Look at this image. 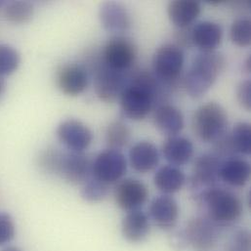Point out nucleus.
Wrapping results in <instances>:
<instances>
[{"label":"nucleus","mask_w":251,"mask_h":251,"mask_svg":"<svg viewBox=\"0 0 251 251\" xmlns=\"http://www.w3.org/2000/svg\"><path fill=\"white\" fill-rule=\"evenodd\" d=\"M251 166L245 158L231 156L221 161L219 180L233 188L245 187L251 178Z\"/></svg>","instance_id":"f3484780"},{"label":"nucleus","mask_w":251,"mask_h":251,"mask_svg":"<svg viewBox=\"0 0 251 251\" xmlns=\"http://www.w3.org/2000/svg\"><path fill=\"white\" fill-rule=\"evenodd\" d=\"M225 251H251V235L248 229L236 230L228 239Z\"/></svg>","instance_id":"7c9ffc66"},{"label":"nucleus","mask_w":251,"mask_h":251,"mask_svg":"<svg viewBox=\"0 0 251 251\" xmlns=\"http://www.w3.org/2000/svg\"><path fill=\"white\" fill-rule=\"evenodd\" d=\"M174 38L176 40L175 44L180 48H190L193 46L192 42V26L177 28L174 34Z\"/></svg>","instance_id":"72a5a7b5"},{"label":"nucleus","mask_w":251,"mask_h":251,"mask_svg":"<svg viewBox=\"0 0 251 251\" xmlns=\"http://www.w3.org/2000/svg\"><path fill=\"white\" fill-rule=\"evenodd\" d=\"M195 148L192 141L182 136L168 137L162 145V154L173 166H183L191 161Z\"/></svg>","instance_id":"412c9836"},{"label":"nucleus","mask_w":251,"mask_h":251,"mask_svg":"<svg viewBox=\"0 0 251 251\" xmlns=\"http://www.w3.org/2000/svg\"><path fill=\"white\" fill-rule=\"evenodd\" d=\"M2 15L10 24L25 25L33 18L34 7L27 1H11L4 6Z\"/></svg>","instance_id":"a878e982"},{"label":"nucleus","mask_w":251,"mask_h":251,"mask_svg":"<svg viewBox=\"0 0 251 251\" xmlns=\"http://www.w3.org/2000/svg\"><path fill=\"white\" fill-rule=\"evenodd\" d=\"M197 200L203 207V216L220 229L236 224L244 212L240 197L225 188L215 186L207 189L200 194Z\"/></svg>","instance_id":"7ed1b4c3"},{"label":"nucleus","mask_w":251,"mask_h":251,"mask_svg":"<svg viewBox=\"0 0 251 251\" xmlns=\"http://www.w3.org/2000/svg\"><path fill=\"white\" fill-rule=\"evenodd\" d=\"M186 183L185 173L177 166L170 164L161 166L153 176L155 188L163 195H173L179 192Z\"/></svg>","instance_id":"b1692460"},{"label":"nucleus","mask_w":251,"mask_h":251,"mask_svg":"<svg viewBox=\"0 0 251 251\" xmlns=\"http://www.w3.org/2000/svg\"><path fill=\"white\" fill-rule=\"evenodd\" d=\"M170 244L172 245V248L176 251H183L189 247L187 240H186V236L184 234V231L176 233L175 235L171 236Z\"/></svg>","instance_id":"f704fd0d"},{"label":"nucleus","mask_w":251,"mask_h":251,"mask_svg":"<svg viewBox=\"0 0 251 251\" xmlns=\"http://www.w3.org/2000/svg\"><path fill=\"white\" fill-rule=\"evenodd\" d=\"M161 84L149 71H138L131 77L120 100L122 111L128 119L140 122L145 120L160 95Z\"/></svg>","instance_id":"f257e3e1"},{"label":"nucleus","mask_w":251,"mask_h":251,"mask_svg":"<svg viewBox=\"0 0 251 251\" xmlns=\"http://www.w3.org/2000/svg\"><path fill=\"white\" fill-rule=\"evenodd\" d=\"M151 232L150 217L141 209L129 211L122 221V235L130 244L144 242Z\"/></svg>","instance_id":"aec40b11"},{"label":"nucleus","mask_w":251,"mask_h":251,"mask_svg":"<svg viewBox=\"0 0 251 251\" xmlns=\"http://www.w3.org/2000/svg\"><path fill=\"white\" fill-rule=\"evenodd\" d=\"M100 56V55H99ZM94 77V89L97 97L105 103H114L120 99L129 81L127 73L118 72L106 66L101 56L91 61Z\"/></svg>","instance_id":"423d86ee"},{"label":"nucleus","mask_w":251,"mask_h":251,"mask_svg":"<svg viewBox=\"0 0 251 251\" xmlns=\"http://www.w3.org/2000/svg\"><path fill=\"white\" fill-rule=\"evenodd\" d=\"M229 145L234 153L250 155L251 152V126L248 123H238L227 133Z\"/></svg>","instance_id":"393cba45"},{"label":"nucleus","mask_w":251,"mask_h":251,"mask_svg":"<svg viewBox=\"0 0 251 251\" xmlns=\"http://www.w3.org/2000/svg\"><path fill=\"white\" fill-rule=\"evenodd\" d=\"M137 55L136 44L130 38L123 35L109 39L100 54L106 66L122 73H128L132 69Z\"/></svg>","instance_id":"1a4fd4ad"},{"label":"nucleus","mask_w":251,"mask_h":251,"mask_svg":"<svg viewBox=\"0 0 251 251\" xmlns=\"http://www.w3.org/2000/svg\"><path fill=\"white\" fill-rule=\"evenodd\" d=\"M4 90H5V81L2 77H0V100H1V97L3 96Z\"/></svg>","instance_id":"4c0bfd02"},{"label":"nucleus","mask_w":251,"mask_h":251,"mask_svg":"<svg viewBox=\"0 0 251 251\" xmlns=\"http://www.w3.org/2000/svg\"><path fill=\"white\" fill-rule=\"evenodd\" d=\"M159 151L154 144L149 141L136 143L129 151L131 167L139 173L145 174L152 171L159 163Z\"/></svg>","instance_id":"a211bd4d"},{"label":"nucleus","mask_w":251,"mask_h":251,"mask_svg":"<svg viewBox=\"0 0 251 251\" xmlns=\"http://www.w3.org/2000/svg\"><path fill=\"white\" fill-rule=\"evenodd\" d=\"M131 139V130L122 121L113 122L106 131L108 149L121 151L128 145Z\"/></svg>","instance_id":"bb28decb"},{"label":"nucleus","mask_w":251,"mask_h":251,"mask_svg":"<svg viewBox=\"0 0 251 251\" xmlns=\"http://www.w3.org/2000/svg\"><path fill=\"white\" fill-rule=\"evenodd\" d=\"M0 251H23L20 248L16 247V246H7V247H4L1 249Z\"/></svg>","instance_id":"c9c22d12"},{"label":"nucleus","mask_w":251,"mask_h":251,"mask_svg":"<svg viewBox=\"0 0 251 251\" xmlns=\"http://www.w3.org/2000/svg\"><path fill=\"white\" fill-rule=\"evenodd\" d=\"M153 124L160 133L172 137L177 136L183 130L185 121L182 112L178 108L164 104L155 110Z\"/></svg>","instance_id":"5701e85b"},{"label":"nucleus","mask_w":251,"mask_h":251,"mask_svg":"<svg viewBox=\"0 0 251 251\" xmlns=\"http://www.w3.org/2000/svg\"><path fill=\"white\" fill-rule=\"evenodd\" d=\"M21 65V56L16 48L0 43V77L15 74Z\"/></svg>","instance_id":"cd10ccee"},{"label":"nucleus","mask_w":251,"mask_h":251,"mask_svg":"<svg viewBox=\"0 0 251 251\" xmlns=\"http://www.w3.org/2000/svg\"><path fill=\"white\" fill-rule=\"evenodd\" d=\"M230 37L239 47H248L251 42V23L248 18H239L234 21L230 28Z\"/></svg>","instance_id":"c756f323"},{"label":"nucleus","mask_w":251,"mask_h":251,"mask_svg":"<svg viewBox=\"0 0 251 251\" xmlns=\"http://www.w3.org/2000/svg\"><path fill=\"white\" fill-rule=\"evenodd\" d=\"M127 171V160L122 151L107 149L92 160L91 176L111 186L124 179Z\"/></svg>","instance_id":"6e6552de"},{"label":"nucleus","mask_w":251,"mask_h":251,"mask_svg":"<svg viewBox=\"0 0 251 251\" xmlns=\"http://www.w3.org/2000/svg\"><path fill=\"white\" fill-rule=\"evenodd\" d=\"M149 213L156 227L162 231H171L177 225L180 209L174 198L168 195H161L151 201Z\"/></svg>","instance_id":"2eb2a0df"},{"label":"nucleus","mask_w":251,"mask_h":251,"mask_svg":"<svg viewBox=\"0 0 251 251\" xmlns=\"http://www.w3.org/2000/svg\"><path fill=\"white\" fill-rule=\"evenodd\" d=\"M56 135L68 151L75 152H85L93 142L91 129L75 119L62 122L57 127Z\"/></svg>","instance_id":"f8f14e48"},{"label":"nucleus","mask_w":251,"mask_h":251,"mask_svg":"<svg viewBox=\"0 0 251 251\" xmlns=\"http://www.w3.org/2000/svg\"><path fill=\"white\" fill-rule=\"evenodd\" d=\"M223 29L217 23L210 21L200 22L192 26L193 46L201 52H213L221 44Z\"/></svg>","instance_id":"6ab92c4d"},{"label":"nucleus","mask_w":251,"mask_h":251,"mask_svg":"<svg viewBox=\"0 0 251 251\" xmlns=\"http://www.w3.org/2000/svg\"><path fill=\"white\" fill-rule=\"evenodd\" d=\"M237 100L239 104L246 111L250 112L251 110V81L246 79L242 81L237 87Z\"/></svg>","instance_id":"473e14b6"},{"label":"nucleus","mask_w":251,"mask_h":251,"mask_svg":"<svg viewBox=\"0 0 251 251\" xmlns=\"http://www.w3.org/2000/svg\"><path fill=\"white\" fill-rule=\"evenodd\" d=\"M99 19L102 26L108 32L121 34L126 32L131 26V18L126 7L119 2H104L99 10Z\"/></svg>","instance_id":"dca6fc26"},{"label":"nucleus","mask_w":251,"mask_h":251,"mask_svg":"<svg viewBox=\"0 0 251 251\" xmlns=\"http://www.w3.org/2000/svg\"><path fill=\"white\" fill-rule=\"evenodd\" d=\"M147 186L139 179L126 178L117 183L114 198L117 205L126 212L140 209L148 201Z\"/></svg>","instance_id":"4468645a"},{"label":"nucleus","mask_w":251,"mask_h":251,"mask_svg":"<svg viewBox=\"0 0 251 251\" xmlns=\"http://www.w3.org/2000/svg\"><path fill=\"white\" fill-rule=\"evenodd\" d=\"M222 160L215 153H204L197 157L191 178V187L197 191L196 197L216 186L219 181V167Z\"/></svg>","instance_id":"ddd939ff"},{"label":"nucleus","mask_w":251,"mask_h":251,"mask_svg":"<svg viewBox=\"0 0 251 251\" xmlns=\"http://www.w3.org/2000/svg\"><path fill=\"white\" fill-rule=\"evenodd\" d=\"M55 80L58 89L63 94L77 97L87 89L89 75L86 67L76 63H67L58 68Z\"/></svg>","instance_id":"9b49d317"},{"label":"nucleus","mask_w":251,"mask_h":251,"mask_svg":"<svg viewBox=\"0 0 251 251\" xmlns=\"http://www.w3.org/2000/svg\"><path fill=\"white\" fill-rule=\"evenodd\" d=\"M251 56L247 59V61H246V63H245V70H246V72L247 73H251Z\"/></svg>","instance_id":"e433bc0d"},{"label":"nucleus","mask_w":251,"mask_h":251,"mask_svg":"<svg viewBox=\"0 0 251 251\" xmlns=\"http://www.w3.org/2000/svg\"><path fill=\"white\" fill-rule=\"evenodd\" d=\"M37 165L42 172L56 175L75 186H82L92 173V160L85 152L62 151L56 148L42 151L37 157Z\"/></svg>","instance_id":"f03ea898"},{"label":"nucleus","mask_w":251,"mask_h":251,"mask_svg":"<svg viewBox=\"0 0 251 251\" xmlns=\"http://www.w3.org/2000/svg\"><path fill=\"white\" fill-rule=\"evenodd\" d=\"M228 114L218 103L209 102L198 108L193 116L192 128L201 141L215 143L227 132Z\"/></svg>","instance_id":"39448f33"},{"label":"nucleus","mask_w":251,"mask_h":251,"mask_svg":"<svg viewBox=\"0 0 251 251\" xmlns=\"http://www.w3.org/2000/svg\"><path fill=\"white\" fill-rule=\"evenodd\" d=\"M17 234L14 218L5 211H0V248L10 246Z\"/></svg>","instance_id":"2f4dec72"},{"label":"nucleus","mask_w":251,"mask_h":251,"mask_svg":"<svg viewBox=\"0 0 251 251\" xmlns=\"http://www.w3.org/2000/svg\"><path fill=\"white\" fill-rule=\"evenodd\" d=\"M110 192V186L96 180L92 176L82 185L81 198L91 203L104 201Z\"/></svg>","instance_id":"c85d7f7f"},{"label":"nucleus","mask_w":251,"mask_h":251,"mask_svg":"<svg viewBox=\"0 0 251 251\" xmlns=\"http://www.w3.org/2000/svg\"><path fill=\"white\" fill-rule=\"evenodd\" d=\"M183 49L175 43H164L157 47L152 56V74L166 86L175 83L184 67Z\"/></svg>","instance_id":"0eeeda50"},{"label":"nucleus","mask_w":251,"mask_h":251,"mask_svg":"<svg viewBox=\"0 0 251 251\" xmlns=\"http://www.w3.org/2000/svg\"><path fill=\"white\" fill-rule=\"evenodd\" d=\"M184 234L188 246L197 251H212L218 244L221 229L204 216L192 218Z\"/></svg>","instance_id":"9d476101"},{"label":"nucleus","mask_w":251,"mask_h":251,"mask_svg":"<svg viewBox=\"0 0 251 251\" xmlns=\"http://www.w3.org/2000/svg\"><path fill=\"white\" fill-rule=\"evenodd\" d=\"M201 12V3L195 0H173L167 5L168 18L177 28L191 26Z\"/></svg>","instance_id":"4be33fe9"},{"label":"nucleus","mask_w":251,"mask_h":251,"mask_svg":"<svg viewBox=\"0 0 251 251\" xmlns=\"http://www.w3.org/2000/svg\"><path fill=\"white\" fill-rule=\"evenodd\" d=\"M226 66L225 57L216 51L201 52L192 62L184 78V87L194 99L203 96L216 82Z\"/></svg>","instance_id":"20e7f679"}]
</instances>
